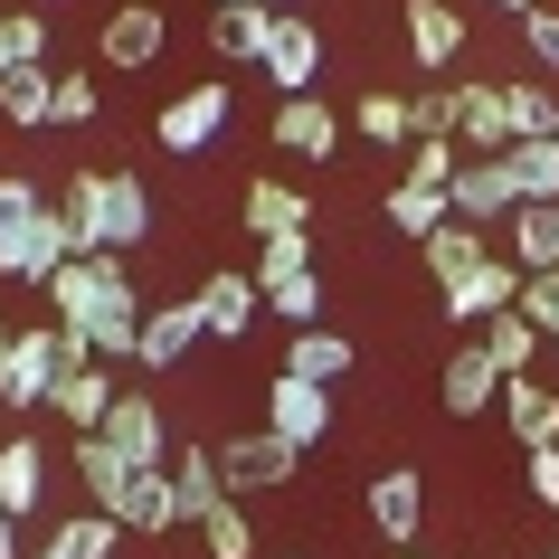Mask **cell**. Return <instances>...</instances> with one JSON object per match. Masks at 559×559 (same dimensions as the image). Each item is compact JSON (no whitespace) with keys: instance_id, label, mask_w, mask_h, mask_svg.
I'll list each match as a JSON object with an SVG mask.
<instances>
[{"instance_id":"cell-1","label":"cell","mask_w":559,"mask_h":559,"mask_svg":"<svg viewBox=\"0 0 559 559\" xmlns=\"http://www.w3.org/2000/svg\"><path fill=\"white\" fill-rule=\"evenodd\" d=\"M67 257H76V237H67L58 200H38L29 180H0V275L10 285H48Z\"/></svg>"},{"instance_id":"cell-2","label":"cell","mask_w":559,"mask_h":559,"mask_svg":"<svg viewBox=\"0 0 559 559\" xmlns=\"http://www.w3.org/2000/svg\"><path fill=\"white\" fill-rule=\"evenodd\" d=\"M86 360H95V342H86V332H67V323L20 332L10 360H0V408H48L58 380H67V370H86Z\"/></svg>"},{"instance_id":"cell-3","label":"cell","mask_w":559,"mask_h":559,"mask_svg":"<svg viewBox=\"0 0 559 559\" xmlns=\"http://www.w3.org/2000/svg\"><path fill=\"white\" fill-rule=\"evenodd\" d=\"M295 465H304V445H285L275 427H247V437L218 445V474H228L237 502H257V493H275V484H295Z\"/></svg>"},{"instance_id":"cell-4","label":"cell","mask_w":559,"mask_h":559,"mask_svg":"<svg viewBox=\"0 0 559 559\" xmlns=\"http://www.w3.org/2000/svg\"><path fill=\"white\" fill-rule=\"evenodd\" d=\"M105 445H115L133 474H143V465H171V408H162L152 389H123L115 417H105Z\"/></svg>"},{"instance_id":"cell-5","label":"cell","mask_w":559,"mask_h":559,"mask_svg":"<svg viewBox=\"0 0 559 559\" xmlns=\"http://www.w3.org/2000/svg\"><path fill=\"white\" fill-rule=\"evenodd\" d=\"M445 209L465 218V228H502L512 209H522V180H512V162H455V180H445Z\"/></svg>"},{"instance_id":"cell-6","label":"cell","mask_w":559,"mask_h":559,"mask_svg":"<svg viewBox=\"0 0 559 559\" xmlns=\"http://www.w3.org/2000/svg\"><path fill=\"white\" fill-rule=\"evenodd\" d=\"M370 531H380L389 550H417V531H427V474L417 465L370 474Z\"/></svg>"},{"instance_id":"cell-7","label":"cell","mask_w":559,"mask_h":559,"mask_svg":"<svg viewBox=\"0 0 559 559\" xmlns=\"http://www.w3.org/2000/svg\"><path fill=\"white\" fill-rule=\"evenodd\" d=\"M228 105H237L228 86H190V95H171V105L152 115V133H162V152H209L228 133Z\"/></svg>"},{"instance_id":"cell-8","label":"cell","mask_w":559,"mask_h":559,"mask_svg":"<svg viewBox=\"0 0 559 559\" xmlns=\"http://www.w3.org/2000/svg\"><path fill=\"white\" fill-rule=\"evenodd\" d=\"M455 152H465V162L512 152V115H502V86H493V76H465V86H455Z\"/></svg>"},{"instance_id":"cell-9","label":"cell","mask_w":559,"mask_h":559,"mask_svg":"<svg viewBox=\"0 0 559 559\" xmlns=\"http://www.w3.org/2000/svg\"><path fill=\"white\" fill-rule=\"evenodd\" d=\"M313 76H323V29H313L304 10H285L275 38H265V86L275 95H313Z\"/></svg>"},{"instance_id":"cell-10","label":"cell","mask_w":559,"mask_h":559,"mask_svg":"<svg viewBox=\"0 0 559 559\" xmlns=\"http://www.w3.org/2000/svg\"><path fill=\"white\" fill-rule=\"evenodd\" d=\"M265 427H275L285 445H323V437H332V389L275 370V389H265Z\"/></svg>"},{"instance_id":"cell-11","label":"cell","mask_w":559,"mask_h":559,"mask_svg":"<svg viewBox=\"0 0 559 559\" xmlns=\"http://www.w3.org/2000/svg\"><path fill=\"white\" fill-rule=\"evenodd\" d=\"M502 304H522V265H512V257H484L474 275H455V285H445V323L474 332V323H493Z\"/></svg>"},{"instance_id":"cell-12","label":"cell","mask_w":559,"mask_h":559,"mask_svg":"<svg viewBox=\"0 0 559 559\" xmlns=\"http://www.w3.org/2000/svg\"><path fill=\"white\" fill-rule=\"evenodd\" d=\"M162 38H171V20H162L152 0H123L115 20L95 29V48H105V67H123V76H133V67H152V58H162Z\"/></svg>"},{"instance_id":"cell-13","label":"cell","mask_w":559,"mask_h":559,"mask_svg":"<svg viewBox=\"0 0 559 559\" xmlns=\"http://www.w3.org/2000/svg\"><path fill=\"white\" fill-rule=\"evenodd\" d=\"M190 304H200V332H209V342H247L265 295H257V275H209Z\"/></svg>"},{"instance_id":"cell-14","label":"cell","mask_w":559,"mask_h":559,"mask_svg":"<svg viewBox=\"0 0 559 559\" xmlns=\"http://www.w3.org/2000/svg\"><path fill=\"white\" fill-rule=\"evenodd\" d=\"M115 522L133 531V540H162V531H180V493H171V465H143L133 484H123Z\"/></svg>"},{"instance_id":"cell-15","label":"cell","mask_w":559,"mask_h":559,"mask_svg":"<svg viewBox=\"0 0 559 559\" xmlns=\"http://www.w3.org/2000/svg\"><path fill=\"white\" fill-rule=\"evenodd\" d=\"M275 143L295 152V162H332V143H342V115H332L323 95H285V105H275Z\"/></svg>"},{"instance_id":"cell-16","label":"cell","mask_w":559,"mask_h":559,"mask_svg":"<svg viewBox=\"0 0 559 559\" xmlns=\"http://www.w3.org/2000/svg\"><path fill=\"white\" fill-rule=\"evenodd\" d=\"M285 370L295 380H313V389H342L360 370V352H352V332H323V323H304L295 342H285Z\"/></svg>"},{"instance_id":"cell-17","label":"cell","mask_w":559,"mask_h":559,"mask_svg":"<svg viewBox=\"0 0 559 559\" xmlns=\"http://www.w3.org/2000/svg\"><path fill=\"white\" fill-rule=\"evenodd\" d=\"M437 399H445V417H484V408H502V370L484 360V342H465V352L445 360Z\"/></svg>"},{"instance_id":"cell-18","label":"cell","mask_w":559,"mask_h":559,"mask_svg":"<svg viewBox=\"0 0 559 559\" xmlns=\"http://www.w3.org/2000/svg\"><path fill=\"white\" fill-rule=\"evenodd\" d=\"M200 342H209L200 304H152V313H143V370H180Z\"/></svg>"},{"instance_id":"cell-19","label":"cell","mask_w":559,"mask_h":559,"mask_svg":"<svg viewBox=\"0 0 559 559\" xmlns=\"http://www.w3.org/2000/svg\"><path fill=\"white\" fill-rule=\"evenodd\" d=\"M115 399H123V389L105 380V360H86V370H67V380H58V399H48V408H58L67 427H76V437H105Z\"/></svg>"},{"instance_id":"cell-20","label":"cell","mask_w":559,"mask_h":559,"mask_svg":"<svg viewBox=\"0 0 559 559\" xmlns=\"http://www.w3.org/2000/svg\"><path fill=\"white\" fill-rule=\"evenodd\" d=\"M38 493H48V455H38V437L20 427V437L0 445V512H10V522H29Z\"/></svg>"},{"instance_id":"cell-21","label":"cell","mask_w":559,"mask_h":559,"mask_svg":"<svg viewBox=\"0 0 559 559\" xmlns=\"http://www.w3.org/2000/svg\"><path fill=\"white\" fill-rule=\"evenodd\" d=\"M275 20H285V10H265V0H247V10H218V20H209V48H218L228 67H265V38H275Z\"/></svg>"},{"instance_id":"cell-22","label":"cell","mask_w":559,"mask_h":559,"mask_svg":"<svg viewBox=\"0 0 559 559\" xmlns=\"http://www.w3.org/2000/svg\"><path fill=\"white\" fill-rule=\"evenodd\" d=\"M474 342H484V360H493L502 380H522L531 360L550 352V342H540V323H531L522 304H502V313H493V323H484V332H474Z\"/></svg>"},{"instance_id":"cell-23","label":"cell","mask_w":559,"mask_h":559,"mask_svg":"<svg viewBox=\"0 0 559 559\" xmlns=\"http://www.w3.org/2000/svg\"><path fill=\"white\" fill-rule=\"evenodd\" d=\"M143 237H152V190H143L133 171H105V247L133 257Z\"/></svg>"},{"instance_id":"cell-24","label":"cell","mask_w":559,"mask_h":559,"mask_svg":"<svg viewBox=\"0 0 559 559\" xmlns=\"http://www.w3.org/2000/svg\"><path fill=\"white\" fill-rule=\"evenodd\" d=\"M171 493H180V522H200L228 502V474H218V445H180L171 455Z\"/></svg>"},{"instance_id":"cell-25","label":"cell","mask_w":559,"mask_h":559,"mask_svg":"<svg viewBox=\"0 0 559 559\" xmlns=\"http://www.w3.org/2000/svg\"><path fill=\"white\" fill-rule=\"evenodd\" d=\"M465 48V10H445V0H408V58L417 67H455Z\"/></svg>"},{"instance_id":"cell-26","label":"cell","mask_w":559,"mask_h":559,"mask_svg":"<svg viewBox=\"0 0 559 559\" xmlns=\"http://www.w3.org/2000/svg\"><path fill=\"white\" fill-rule=\"evenodd\" d=\"M502 417H512V437L522 445H559V389H540L522 370V380H502Z\"/></svg>"},{"instance_id":"cell-27","label":"cell","mask_w":559,"mask_h":559,"mask_svg":"<svg viewBox=\"0 0 559 559\" xmlns=\"http://www.w3.org/2000/svg\"><path fill=\"white\" fill-rule=\"evenodd\" d=\"M502 228H512V265H522V275L559 265V200H522Z\"/></svg>"},{"instance_id":"cell-28","label":"cell","mask_w":559,"mask_h":559,"mask_svg":"<svg viewBox=\"0 0 559 559\" xmlns=\"http://www.w3.org/2000/svg\"><path fill=\"white\" fill-rule=\"evenodd\" d=\"M295 228H313L295 180H247V237H295Z\"/></svg>"},{"instance_id":"cell-29","label":"cell","mask_w":559,"mask_h":559,"mask_svg":"<svg viewBox=\"0 0 559 559\" xmlns=\"http://www.w3.org/2000/svg\"><path fill=\"white\" fill-rule=\"evenodd\" d=\"M502 115H512V143H559V95L540 76H512L502 86Z\"/></svg>"},{"instance_id":"cell-30","label":"cell","mask_w":559,"mask_h":559,"mask_svg":"<svg viewBox=\"0 0 559 559\" xmlns=\"http://www.w3.org/2000/svg\"><path fill=\"white\" fill-rule=\"evenodd\" d=\"M417 265L437 275V295H445L455 275H474V265H484V228H465V218H445V228L427 237V247H417Z\"/></svg>"},{"instance_id":"cell-31","label":"cell","mask_w":559,"mask_h":559,"mask_svg":"<svg viewBox=\"0 0 559 559\" xmlns=\"http://www.w3.org/2000/svg\"><path fill=\"white\" fill-rule=\"evenodd\" d=\"M445 218H455V209H445V190H427V180H399V190H389V228L408 237V247H427Z\"/></svg>"},{"instance_id":"cell-32","label":"cell","mask_w":559,"mask_h":559,"mask_svg":"<svg viewBox=\"0 0 559 559\" xmlns=\"http://www.w3.org/2000/svg\"><path fill=\"white\" fill-rule=\"evenodd\" d=\"M190 531H200V550H209V559H257V512H247L237 493L218 502V512H200Z\"/></svg>"},{"instance_id":"cell-33","label":"cell","mask_w":559,"mask_h":559,"mask_svg":"<svg viewBox=\"0 0 559 559\" xmlns=\"http://www.w3.org/2000/svg\"><path fill=\"white\" fill-rule=\"evenodd\" d=\"M76 484H86V502H95V512H115V502H123V484H133V465H123V455H115L105 437H76Z\"/></svg>"},{"instance_id":"cell-34","label":"cell","mask_w":559,"mask_h":559,"mask_svg":"<svg viewBox=\"0 0 559 559\" xmlns=\"http://www.w3.org/2000/svg\"><path fill=\"white\" fill-rule=\"evenodd\" d=\"M123 540H133V531H123L115 512H95V502H86L76 522H58V540H48V550H58V559H115Z\"/></svg>"},{"instance_id":"cell-35","label":"cell","mask_w":559,"mask_h":559,"mask_svg":"<svg viewBox=\"0 0 559 559\" xmlns=\"http://www.w3.org/2000/svg\"><path fill=\"white\" fill-rule=\"evenodd\" d=\"M0 115L20 123V133H38V123L58 115V76H48V67H29V76H0Z\"/></svg>"},{"instance_id":"cell-36","label":"cell","mask_w":559,"mask_h":559,"mask_svg":"<svg viewBox=\"0 0 559 559\" xmlns=\"http://www.w3.org/2000/svg\"><path fill=\"white\" fill-rule=\"evenodd\" d=\"M352 123H360V133H370L380 152H408V95H389V86L352 95Z\"/></svg>"},{"instance_id":"cell-37","label":"cell","mask_w":559,"mask_h":559,"mask_svg":"<svg viewBox=\"0 0 559 559\" xmlns=\"http://www.w3.org/2000/svg\"><path fill=\"white\" fill-rule=\"evenodd\" d=\"M38 58H48V20L38 10H10L0 20V76H29Z\"/></svg>"},{"instance_id":"cell-38","label":"cell","mask_w":559,"mask_h":559,"mask_svg":"<svg viewBox=\"0 0 559 559\" xmlns=\"http://www.w3.org/2000/svg\"><path fill=\"white\" fill-rule=\"evenodd\" d=\"M285 275H313V228L257 237V295H265V285H285Z\"/></svg>"},{"instance_id":"cell-39","label":"cell","mask_w":559,"mask_h":559,"mask_svg":"<svg viewBox=\"0 0 559 559\" xmlns=\"http://www.w3.org/2000/svg\"><path fill=\"white\" fill-rule=\"evenodd\" d=\"M502 162L522 180V200H559V143H512Z\"/></svg>"},{"instance_id":"cell-40","label":"cell","mask_w":559,"mask_h":559,"mask_svg":"<svg viewBox=\"0 0 559 559\" xmlns=\"http://www.w3.org/2000/svg\"><path fill=\"white\" fill-rule=\"evenodd\" d=\"M265 313H285V323H323V285L313 275H285V285H265Z\"/></svg>"},{"instance_id":"cell-41","label":"cell","mask_w":559,"mask_h":559,"mask_svg":"<svg viewBox=\"0 0 559 559\" xmlns=\"http://www.w3.org/2000/svg\"><path fill=\"white\" fill-rule=\"evenodd\" d=\"M522 313L540 323V342H559V265H540V275H522Z\"/></svg>"},{"instance_id":"cell-42","label":"cell","mask_w":559,"mask_h":559,"mask_svg":"<svg viewBox=\"0 0 559 559\" xmlns=\"http://www.w3.org/2000/svg\"><path fill=\"white\" fill-rule=\"evenodd\" d=\"M95 115H105V105H95V76H86V67H67V76H58V115H48V123H95Z\"/></svg>"},{"instance_id":"cell-43","label":"cell","mask_w":559,"mask_h":559,"mask_svg":"<svg viewBox=\"0 0 559 559\" xmlns=\"http://www.w3.org/2000/svg\"><path fill=\"white\" fill-rule=\"evenodd\" d=\"M455 162H465L455 143H408V180H427V190H445V180H455Z\"/></svg>"},{"instance_id":"cell-44","label":"cell","mask_w":559,"mask_h":559,"mask_svg":"<svg viewBox=\"0 0 559 559\" xmlns=\"http://www.w3.org/2000/svg\"><path fill=\"white\" fill-rule=\"evenodd\" d=\"M522 38H531V58H540V67H559V10H550V0L522 10Z\"/></svg>"},{"instance_id":"cell-45","label":"cell","mask_w":559,"mask_h":559,"mask_svg":"<svg viewBox=\"0 0 559 559\" xmlns=\"http://www.w3.org/2000/svg\"><path fill=\"white\" fill-rule=\"evenodd\" d=\"M531 502L559 512V445H531Z\"/></svg>"},{"instance_id":"cell-46","label":"cell","mask_w":559,"mask_h":559,"mask_svg":"<svg viewBox=\"0 0 559 559\" xmlns=\"http://www.w3.org/2000/svg\"><path fill=\"white\" fill-rule=\"evenodd\" d=\"M0 559H20V522L10 512H0Z\"/></svg>"},{"instance_id":"cell-47","label":"cell","mask_w":559,"mask_h":559,"mask_svg":"<svg viewBox=\"0 0 559 559\" xmlns=\"http://www.w3.org/2000/svg\"><path fill=\"white\" fill-rule=\"evenodd\" d=\"M484 10H512V20H522V10H540V0H484Z\"/></svg>"},{"instance_id":"cell-48","label":"cell","mask_w":559,"mask_h":559,"mask_svg":"<svg viewBox=\"0 0 559 559\" xmlns=\"http://www.w3.org/2000/svg\"><path fill=\"white\" fill-rule=\"evenodd\" d=\"M10 342H20V332H10V323H0V360H10Z\"/></svg>"},{"instance_id":"cell-49","label":"cell","mask_w":559,"mask_h":559,"mask_svg":"<svg viewBox=\"0 0 559 559\" xmlns=\"http://www.w3.org/2000/svg\"><path fill=\"white\" fill-rule=\"evenodd\" d=\"M389 559H427V550H389Z\"/></svg>"},{"instance_id":"cell-50","label":"cell","mask_w":559,"mask_h":559,"mask_svg":"<svg viewBox=\"0 0 559 559\" xmlns=\"http://www.w3.org/2000/svg\"><path fill=\"white\" fill-rule=\"evenodd\" d=\"M265 10H295V0H265Z\"/></svg>"},{"instance_id":"cell-51","label":"cell","mask_w":559,"mask_h":559,"mask_svg":"<svg viewBox=\"0 0 559 559\" xmlns=\"http://www.w3.org/2000/svg\"><path fill=\"white\" fill-rule=\"evenodd\" d=\"M218 10H247V0H218Z\"/></svg>"},{"instance_id":"cell-52","label":"cell","mask_w":559,"mask_h":559,"mask_svg":"<svg viewBox=\"0 0 559 559\" xmlns=\"http://www.w3.org/2000/svg\"><path fill=\"white\" fill-rule=\"evenodd\" d=\"M38 559H58V550H38Z\"/></svg>"},{"instance_id":"cell-53","label":"cell","mask_w":559,"mask_h":559,"mask_svg":"<svg viewBox=\"0 0 559 559\" xmlns=\"http://www.w3.org/2000/svg\"><path fill=\"white\" fill-rule=\"evenodd\" d=\"M550 559H559V550H550Z\"/></svg>"},{"instance_id":"cell-54","label":"cell","mask_w":559,"mask_h":559,"mask_svg":"<svg viewBox=\"0 0 559 559\" xmlns=\"http://www.w3.org/2000/svg\"><path fill=\"white\" fill-rule=\"evenodd\" d=\"M295 559H304V550H295Z\"/></svg>"}]
</instances>
